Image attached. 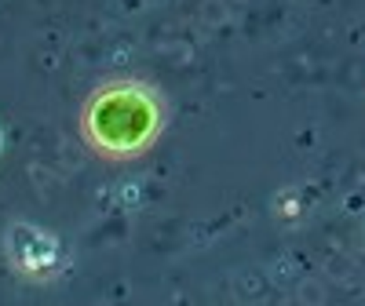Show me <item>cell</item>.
Instances as JSON below:
<instances>
[{"instance_id":"cell-1","label":"cell","mask_w":365,"mask_h":306,"mask_svg":"<svg viewBox=\"0 0 365 306\" xmlns=\"http://www.w3.org/2000/svg\"><path fill=\"white\" fill-rule=\"evenodd\" d=\"M168 120V95L154 80L117 73L88 91L77 113V132L99 161L132 164L161 142Z\"/></svg>"},{"instance_id":"cell-3","label":"cell","mask_w":365,"mask_h":306,"mask_svg":"<svg viewBox=\"0 0 365 306\" xmlns=\"http://www.w3.org/2000/svg\"><path fill=\"white\" fill-rule=\"evenodd\" d=\"M0 153H4V128H0Z\"/></svg>"},{"instance_id":"cell-2","label":"cell","mask_w":365,"mask_h":306,"mask_svg":"<svg viewBox=\"0 0 365 306\" xmlns=\"http://www.w3.org/2000/svg\"><path fill=\"white\" fill-rule=\"evenodd\" d=\"M4 259L22 281L51 285L66 270V241L41 223L15 219L4 230Z\"/></svg>"}]
</instances>
